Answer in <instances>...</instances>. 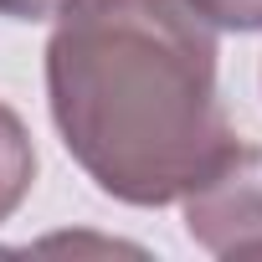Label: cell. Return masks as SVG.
<instances>
[{
	"label": "cell",
	"mask_w": 262,
	"mask_h": 262,
	"mask_svg": "<svg viewBox=\"0 0 262 262\" xmlns=\"http://www.w3.org/2000/svg\"><path fill=\"white\" fill-rule=\"evenodd\" d=\"M67 6V0H0V16L6 21H47Z\"/></svg>",
	"instance_id": "cell-5"
},
{
	"label": "cell",
	"mask_w": 262,
	"mask_h": 262,
	"mask_svg": "<svg viewBox=\"0 0 262 262\" xmlns=\"http://www.w3.org/2000/svg\"><path fill=\"white\" fill-rule=\"evenodd\" d=\"M47 103L88 180L144 211L180 201L236 144L216 26L190 0H67L47 41Z\"/></svg>",
	"instance_id": "cell-1"
},
{
	"label": "cell",
	"mask_w": 262,
	"mask_h": 262,
	"mask_svg": "<svg viewBox=\"0 0 262 262\" xmlns=\"http://www.w3.org/2000/svg\"><path fill=\"white\" fill-rule=\"evenodd\" d=\"M31 180H36L31 134H26V123L16 118V108L0 103V221L16 216V206L31 195Z\"/></svg>",
	"instance_id": "cell-3"
},
{
	"label": "cell",
	"mask_w": 262,
	"mask_h": 262,
	"mask_svg": "<svg viewBox=\"0 0 262 262\" xmlns=\"http://www.w3.org/2000/svg\"><path fill=\"white\" fill-rule=\"evenodd\" d=\"M180 206L190 242L211 257H262V149L231 144Z\"/></svg>",
	"instance_id": "cell-2"
},
{
	"label": "cell",
	"mask_w": 262,
	"mask_h": 262,
	"mask_svg": "<svg viewBox=\"0 0 262 262\" xmlns=\"http://www.w3.org/2000/svg\"><path fill=\"white\" fill-rule=\"evenodd\" d=\"M216 31H262V0H190Z\"/></svg>",
	"instance_id": "cell-4"
}]
</instances>
